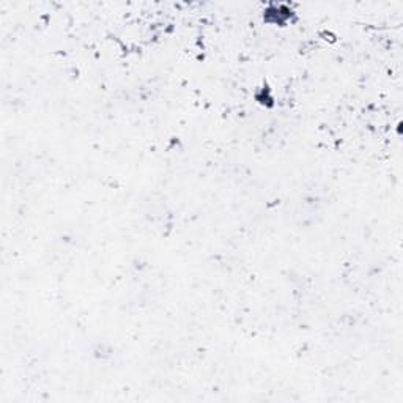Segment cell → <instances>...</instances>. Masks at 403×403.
<instances>
[{"label": "cell", "mask_w": 403, "mask_h": 403, "mask_svg": "<svg viewBox=\"0 0 403 403\" xmlns=\"http://www.w3.org/2000/svg\"><path fill=\"white\" fill-rule=\"evenodd\" d=\"M296 13L287 4H271L264 10V21L271 25H279V27H285V25L292 24L295 21Z\"/></svg>", "instance_id": "6da1fadb"}]
</instances>
